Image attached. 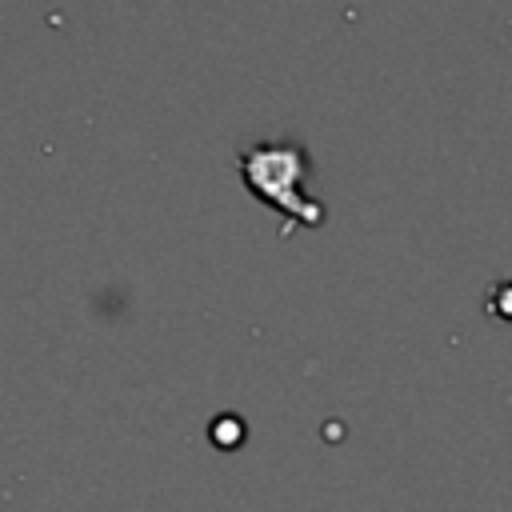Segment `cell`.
I'll return each mask as SVG.
<instances>
[]
</instances>
